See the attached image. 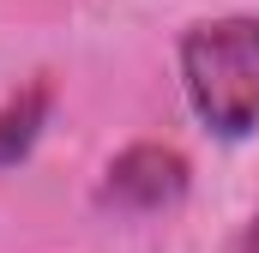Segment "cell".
I'll return each mask as SVG.
<instances>
[{
  "instance_id": "cell-1",
  "label": "cell",
  "mask_w": 259,
  "mask_h": 253,
  "mask_svg": "<svg viewBox=\"0 0 259 253\" xmlns=\"http://www.w3.org/2000/svg\"><path fill=\"white\" fill-rule=\"evenodd\" d=\"M181 85L211 133L247 139L259 126V18H217L181 36Z\"/></svg>"
},
{
  "instance_id": "cell-2",
  "label": "cell",
  "mask_w": 259,
  "mask_h": 253,
  "mask_svg": "<svg viewBox=\"0 0 259 253\" xmlns=\"http://www.w3.org/2000/svg\"><path fill=\"white\" fill-rule=\"evenodd\" d=\"M181 193H187V157L181 151H169V145H127L103 169L97 205H109V211H163Z\"/></svg>"
},
{
  "instance_id": "cell-3",
  "label": "cell",
  "mask_w": 259,
  "mask_h": 253,
  "mask_svg": "<svg viewBox=\"0 0 259 253\" xmlns=\"http://www.w3.org/2000/svg\"><path fill=\"white\" fill-rule=\"evenodd\" d=\"M49 85H30V91H18L6 109H0V169L6 163H18L30 145H36V133H42V121H49Z\"/></svg>"
},
{
  "instance_id": "cell-4",
  "label": "cell",
  "mask_w": 259,
  "mask_h": 253,
  "mask_svg": "<svg viewBox=\"0 0 259 253\" xmlns=\"http://www.w3.org/2000/svg\"><path fill=\"white\" fill-rule=\"evenodd\" d=\"M235 253H259V211H253V223L241 229V241H235Z\"/></svg>"
}]
</instances>
